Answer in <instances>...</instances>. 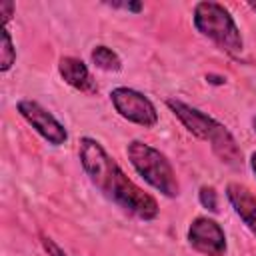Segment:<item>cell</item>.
<instances>
[{"label":"cell","instance_id":"6da1fadb","mask_svg":"<svg viewBox=\"0 0 256 256\" xmlns=\"http://www.w3.org/2000/svg\"><path fill=\"white\" fill-rule=\"evenodd\" d=\"M78 158L90 182L118 208L140 220H154L158 216L156 198L136 186L98 140L90 136L80 138Z\"/></svg>","mask_w":256,"mask_h":256},{"label":"cell","instance_id":"7a4b0ae2","mask_svg":"<svg viewBox=\"0 0 256 256\" xmlns=\"http://www.w3.org/2000/svg\"><path fill=\"white\" fill-rule=\"evenodd\" d=\"M192 22H194V28L204 38L212 40L224 52L232 56L242 52L244 42H242L240 28L236 26V20L230 14V10L220 2H212V0L198 2L194 6Z\"/></svg>","mask_w":256,"mask_h":256},{"label":"cell","instance_id":"3957f363","mask_svg":"<svg viewBox=\"0 0 256 256\" xmlns=\"http://www.w3.org/2000/svg\"><path fill=\"white\" fill-rule=\"evenodd\" d=\"M126 156L138 176H142L144 182L154 190H158L166 198H176L180 194V184L176 180L174 168L160 150L142 140H130L126 146Z\"/></svg>","mask_w":256,"mask_h":256},{"label":"cell","instance_id":"277c9868","mask_svg":"<svg viewBox=\"0 0 256 256\" xmlns=\"http://www.w3.org/2000/svg\"><path fill=\"white\" fill-rule=\"evenodd\" d=\"M110 102H112L114 110L124 120L132 122V124L152 128L158 122V112H156V106L152 104V100L134 88H128V86L114 88L110 92Z\"/></svg>","mask_w":256,"mask_h":256},{"label":"cell","instance_id":"5b68a950","mask_svg":"<svg viewBox=\"0 0 256 256\" xmlns=\"http://www.w3.org/2000/svg\"><path fill=\"white\" fill-rule=\"evenodd\" d=\"M18 114L52 146H62L68 140V132L64 128V124H60L56 120V116H52L44 106H40L34 100H18L16 104Z\"/></svg>","mask_w":256,"mask_h":256},{"label":"cell","instance_id":"8992f818","mask_svg":"<svg viewBox=\"0 0 256 256\" xmlns=\"http://www.w3.org/2000/svg\"><path fill=\"white\" fill-rule=\"evenodd\" d=\"M188 244L204 256H224L226 254L224 228L214 218L198 216L188 226Z\"/></svg>","mask_w":256,"mask_h":256},{"label":"cell","instance_id":"52a82bcc","mask_svg":"<svg viewBox=\"0 0 256 256\" xmlns=\"http://www.w3.org/2000/svg\"><path fill=\"white\" fill-rule=\"evenodd\" d=\"M166 106L186 126V130L190 134H194L196 138H200V140H208L210 142V138L214 136V132L220 126L218 120H214L206 112H202V110H198V108H194V106H190V104H186V102H182L178 98H168Z\"/></svg>","mask_w":256,"mask_h":256},{"label":"cell","instance_id":"ba28073f","mask_svg":"<svg viewBox=\"0 0 256 256\" xmlns=\"http://www.w3.org/2000/svg\"><path fill=\"white\" fill-rule=\"evenodd\" d=\"M226 198L234 208L236 216L246 224V228L256 236V196L238 182H230L226 186Z\"/></svg>","mask_w":256,"mask_h":256},{"label":"cell","instance_id":"9c48e42d","mask_svg":"<svg viewBox=\"0 0 256 256\" xmlns=\"http://www.w3.org/2000/svg\"><path fill=\"white\" fill-rule=\"evenodd\" d=\"M58 72L66 84L80 92H96V84L86 68V64L74 56H62L58 60Z\"/></svg>","mask_w":256,"mask_h":256},{"label":"cell","instance_id":"30bf717a","mask_svg":"<svg viewBox=\"0 0 256 256\" xmlns=\"http://www.w3.org/2000/svg\"><path fill=\"white\" fill-rule=\"evenodd\" d=\"M210 146H212V152L220 158V162L234 166V168L242 166V150L236 144L232 132L224 124H220L218 130L214 132V136L210 138Z\"/></svg>","mask_w":256,"mask_h":256},{"label":"cell","instance_id":"8fae6325","mask_svg":"<svg viewBox=\"0 0 256 256\" xmlns=\"http://www.w3.org/2000/svg\"><path fill=\"white\" fill-rule=\"evenodd\" d=\"M90 58H92V64H94L96 68L104 70V72H118V70L122 68L120 56H118L112 48H108V46H104V44L94 46V50L90 52Z\"/></svg>","mask_w":256,"mask_h":256},{"label":"cell","instance_id":"7c38bea8","mask_svg":"<svg viewBox=\"0 0 256 256\" xmlns=\"http://www.w3.org/2000/svg\"><path fill=\"white\" fill-rule=\"evenodd\" d=\"M16 62V48L12 44V36L8 28H2V42H0V72H8Z\"/></svg>","mask_w":256,"mask_h":256},{"label":"cell","instance_id":"4fadbf2b","mask_svg":"<svg viewBox=\"0 0 256 256\" xmlns=\"http://www.w3.org/2000/svg\"><path fill=\"white\" fill-rule=\"evenodd\" d=\"M198 200L208 212H218V194L212 186H202L198 192Z\"/></svg>","mask_w":256,"mask_h":256},{"label":"cell","instance_id":"5bb4252c","mask_svg":"<svg viewBox=\"0 0 256 256\" xmlns=\"http://www.w3.org/2000/svg\"><path fill=\"white\" fill-rule=\"evenodd\" d=\"M40 242H42L44 250L48 252V256H68V254H66V252H64V250H62V248H60V246H58L50 236L42 234V236H40Z\"/></svg>","mask_w":256,"mask_h":256},{"label":"cell","instance_id":"9a60e30c","mask_svg":"<svg viewBox=\"0 0 256 256\" xmlns=\"http://www.w3.org/2000/svg\"><path fill=\"white\" fill-rule=\"evenodd\" d=\"M12 14H14V2H10V0H4V2H0V16H2V22H4V26L10 22Z\"/></svg>","mask_w":256,"mask_h":256},{"label":"cell","instance_id":"2e32d148","mask_svg":"<svg viewBox=\"0 0 256 256\" xmlns=\"http://www.w3.org/2000/svg\"><path fill=\"white\" fill-rule=\"evenodd\" d=\"M110 6H114V8H124V10H130V12H140L142 10V4L140 2H112Z\"/></svg>","mask_w":256,"mask_h":256},{"label":"cell","instance_id":"e0dca14e","mask_svg":"<svg viewBox=\"0 0 256 256\" xmlns=\"http://www.w3.org/2000/svg\"><path fill=\"white\" fill-rule=\"evenodd\" d=\"M206 80L212 82V84H224V82H226V78H222V76H214V74H208Z\"/></svg>","mask_w":256,"mask_h":256},{"label":"cell","instance_id":"ac0fdd59","mask_svg":"<svg viewBox=\"0 0 256 256\" xmlns=\"http://www.w3.org/2000/svg\"><path fill=\"white\" fill-rule=\"evenodd\" d=\"M250 168H252V172L256 174V152L250 154Z\"/></svg>","mask_w":256,"mask_h":256},{"label":"cell","instance_id":"d6986e66","mask_svg":"<svg viewBox=\"0 0 256 256\" xmlns=\"http://www.w3.org/2000/svg\"><path fill=\"white\" fill-rule=\"evenodd\" d=\"M248 6H250V8L254 10V12H256V2H248Z\"/></svg>","mask_w":256,"mask_h":256},{"label":"cell","instance_id":"ffe728a7","mask_svg":"<svg viewBox=\"0 0 256 256\" xmlns=\"http://www.w3.org/2000/svg\"><path fill=\"white\" fill-rule=\"evenodd\" d=\"M252 126H254V130H256V116L252 118Z\"/></svg>","mask_w":256,"mask_h":256}]
</instances>
